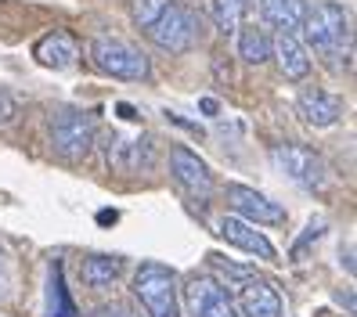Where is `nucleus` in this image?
I'll use <instances>...</instances> for the list:
<instances>
[{"instance_id": "obj_1", "label": "nucleus", "mask_w": 357, "mask_h": 317, "mask_svg": "<svg viewBox=\"0 0 357 317\" xmlns=\"http://www.w3.org/2000/svg\"><path fill=\"white\" fill-rule=\"evenodd\" d=\"M300 33L307 40L310 51H318L321 58H347L354 51V29H350V15L340 4H314L307 8Z\"/></svg>"}, {"instance_id": "obj_2", "label": "nucleus", "mask_w": 357, "mask_h": 317, "mask_svg": "<svg viewBox=\"0 0 357 317\" xmlns=\"http://www.w3.org/2000/svg\"><path fill=\"white\" fill-rule=\"evenodd\" d=\"M149 36H152L155 47L170 51V54H184V51H192L202 40V15L192 11L188 4L166 0L162 11L155 15V22L149 26Z\"/></svg>"}, {"instance_id": "obj_3", "label": "nucleus", "mask_w": 357, "mask_h": 317, "mask_svg": "<svg viewBox=\"0 0 357 317\" xmlns=\"http://www.w3.org/2000/svg\"><path fill=\"white\" fill-rule=\"evenodd\" d=\"M47 130H51L54 155H61L66 162H79V159H87V152L94 148L98 119H94V112H83V109H58L51 116Z\"/></svg>"}, {"instance_id": "obj_4", "label": "nucleus", "mask_w": 357, "mask_h": 317, "mask_svg": "<svg viewBox=\"0 0 357 317\" xmlns=\"http://www.w3.org/2000/svg\"><path fill=\"white\" fill-rule=\"evenodd\" d=\"M134 295L149 317H181L177 307V278L162 263H141L134 274Z\"/></svg>"}, {"instance_id": "obj_5", "label": "nucleus", "mask_w": 357, "mask_h": 317, "mask_svg": "<svg viewBox=\"0 0 357 317\" xmlns=\"http://www.w3.org/2000/svg\"><path fill=\"white\" fill-rule=\"evenodd\" d=\"M91 58L101 72H109L116 79H149V72H152L149 58L119 36H94L91 40Z\"/></svg>"}, {"instance_id": "obj_6", "label": "nucleus", "mask_w": 357, "mask_h": 317, "mask_svg": "<svg viewBox=\"0 0 357 317\" xmlns=\"http://www.w3.org/2000/svg\"><path fill=\"white\" fill-rule=\"evenodd\" d=\"M271 159H275V166L289 180H296L300 187H310V192L314 187H325V180H328L325 159L303 144H275L271 148Z\"/></svg>"}, {"instance_id": "obj_7", "label": "nucleus", "mask_w": 357, "mask_h": 317, "mask_svg": "<svg viewBox=\"0 0 357 317\" xmlns=\"http://www.w3.org/2000/svg\"><path fill=\"white\" fill-rule=\"evenodd\" d=\"M105 162L109 170L116 173H141V170H152L155 152H152V137L149 134H109L105 137Z\"/></svg>"}, {"instance_id": "obj_8", "label": "nucleus", "mask_w": 357, "mask_h": 317, "mask_svg": "<svg viewBox=\"0 0 357 317\" xmlns=\"http://www.w3.org/2000/svg\"><path fill=\"white\" fill-rule=\"evenodd\" d=\"M170 170H174V180L192 199L209 202V195H213V173H209V166L192 152V148H184V144L170 148Z\"/></svg>"}, {"instance_id": "obj_9", "label": "nucleus", "mask_w": 357, "mask_h": 317, "mask_svg": "<svg viewBox=\"0 0 357 317\" xmlns=\"http://www.w3.org/2000/svg\"><path fill=\"white\" fill-rule=\"evenodd\" d=\"M184 307L192 317H238L231 295L209 278H192L184 285Z\"/></svg>"}, {"instance_id": "obj_10", "label": "nucleus", "mask_w": 357, "mask_h": 317, "mask_svg": "<svg viewBox=\"0 0 357 317\" xmlns=\"http://www.w3.org/2000/svg\"><path fill=\"white\" fill-rule=\"evenodd\" d=\"M227 202L235 213H242V220L249 224H285V209L278 202H271L267 195H260L257 187L245 184H227Z\"/></svg>"}, {"instance_id": "obj_11", "label": "nucleus", "mask_w": 357, "mask_h": 317, "mask_svg": "<svg viewBox=\"0 0 357 317\" xmlns=\"http://www.w3.org/2000/svg\"><path fill=\"white\" fill-rule=\"evenodd\" d=\"M238 303H242V314L245 317H285V307H282V295L278 288L271 285L267 278H249L238 285Z\"/></svg>"}, {"instance_id": "obj_12", "label": "nucleus", "mask_w": 357, "mask_h": 317, "mask_svg": "<svg viewBox=\"0 0 357 317\" xmlns=\"http://www.w3.org/2000/svg\"><path fill=\"white\" fill-rule=\"evenodd\" d=\"M217 231H220L224 242L238 245V249H245V252H253V256H260V260H278L275 245H271V242L260 235V231L249 224V220H242V217H224Z\"/></svg>"}, {"instance_id": "obj_13", "label": "nucleus", "mask_w": 357, "mask_h": 317, "mask_svg": "<svg viewBox=\"0 0 357 317\" xmlns=\"http://www.w3.org/2000/svg\"><path fill=\"white\" fill-rule=\"evenodd\" d=\"M33 58H36V61H40V65H44V69H54V72H61V69L76 65V58H79V47H76V40H73L69 33L54 29V33H47V36H40V40H36V47H33Z\"/></svg>"}, {"instance_id": "obj_14", "label": "nucleus", "mask_w": 357, "mask_h": 317, "mask_svg": "<svg viewBox=\"0 0 357 317\" xmlns=\"http://www.w3.org/2000/svg\"><path fill=\"white\" fill-rule=\"evenodd\" d=\"M271 54L278 58L285 79H292V83L307 79V72H310V54H307L303 40H300L296 33H278V40H271Z\"/></svg>"}, {"instance_id": "obj_15", "label": "nucleus", "mask_w": 357, "mask_h": 317, "mask_svg": "<svg viewBox=\"0 0 357 317\" xmlns=\"http://www.w3.org/2000/svg\"><path fill=\"white\" fill-rule=\"evenodd\" d=\"M296 109H300L307 126H332V123L343 119V101L335 94H328V91H321V87L303 91L300 101H296Z\"/></svg>"}, {"instance_id": "obj_16", "label": "nucleus", "mask_w": 357, "mask_h": 317, "mask_svg": "<svg viewBox=\"0 0 357 317\" xmlns=\"http://www.w3.org/2000/svg\"><path fill=\"white\" fill-rule=\"evenodd\" d=\"M307 15V0H260V18L278 33H300Z\"/></svg>"}, {"instance_id": "obj_17", "label": "nucleus", "mask_w": 357, "mask_h": 317, "mask_svg": "<svg viewBox=\"0 0 357 317\" xmlns=\"http://www.w3.org/2000/svg\"><path fill=\"white\" fill-rule=\"evenodd\" d=\"M123 256H105V252H94V256L83 260L79 267V278L83 285H91V288H105V285H112L119 274H123Z\"/></svg>"}, {"instance_id": "obj_18", "label": "nucleus", "mask_w": 357, "mask_h": 317, "mask_svg": "<svg viewBox=\"0 0 357 317\" xmlns=\"http://www.w3.org/2000/svg\"><path fill=\"white\" fill-rule=\"evenodd\" d=\"M47 317H79L69 285H66V274H61V263H51V281H47Z\"/></svg>"}, {"instance_id": "obj_19", "label": "nucleus", "mask_w": 357, "mask_h": 317, "mask_svg": "<svg viewBox=\"0 0 357 317\" xmlns=\"http://www.w3.org/2000/svg\"><path fill=\"white\" fill-rule=\"evenodd\" d=\"M238 54L249 61V65H264L271 58V36L264 26H245L238 33Z\"/></svg>"}, {"instance_id": "obj_20", "label": "nucleus", "mask_w": 357, "mask_h": 317, "mask_svg": "<svg viewBox=\"0 0 357 317\" xmlns=\"http://www.w3.org/2000/svg\"><path fill=\"white\" fill-rule=\"evenodd\" d=\"M249 4H253V0H213V4H209V11H213L217 29H220V33H235V29L242 26Z\"/></svg>"}, {"instance_id": "obj_21", "label": "nucleus", "mask_w": 357, "mask_h": 317, "mask_svg": "<svg viewBox=\"0 0 357 317\" xmlns=\"http://www.w3.org/2000/svg\"><path fill=\"white\" fill-rule=\"evenodd\" d=\"M162 4H166V0H134V18H137V26L149 29V26L155 22V15L162 11Z\"/></svg>"}, {"instance_id": "obj_22", "label": "nucleus", "mask_w": 357, "mask_h": 317, "mask_svg": "<svg viewBox=\"0 0 357 317\" xmlns=\"http://www.w3.org/2000/svg\"><path fill=\"white\" fill-rule=\"evenodd\" d=\"M321 235H325V224H321V220H314V224H310V227L303 231V238H300L296 245H292V260H303L307 245H310V242H318Z\"/></svg>"}, {"instance_id": "obj_23", "label": "nucleus", "mask_w": 357, "mask_h": 317, "mask_svg": "<svg viewBox=\"0 0 357 317\" xmlns=\"http://www.w3.org/2000/svg\"><path fill=\"white\" fill-rule=\"evenodd\" d=\"M8 292H11V260H8L4 245H0V303L8 300Z\"/></svg>"}, {"instance_id": "obj_24", "label": "nucleus", "mask_w": 357, "mask_h": 317, "mask_svg": "<svg viewBox=\"0 0 357 317\" xmlns=\"http://www.w3.org/2000/svg\"><path fill=\"white\" fill-rule=\"evenodd\" d=\"M91 317H137V314H130L127 303H105V307H98Z\"/></svg>"}, {"instance_id": "obj_25", "label": "nucleus", "mask_w": 357, "mask_h": 317, "mask_svg": "<svg viewBox=\"0 0 357 317\" xmlns=\"http://www.w3.org/2000/svg\"><path fill=\"white\" fill-rule=\"evenodd\" d=\"M11 116H15V98L0 87V123H8Z\"/></svg>"}, {"instance_id": "obj_26", "label": "nucleus", "mask_w": 357, "mask_h": 317, "mask_svg": "<svg viewBox=\"0 0 357 317\" xmlns=\"http://www.w3.org/2000/svg\"><path fill=\"white\" fill-rule=\"evenodd\" d=\"M119 119H127V123H137V109H134V105L130 101H116V109H112Z\"/></svg>"}, {"instance_id": "obj_27", "label": "nucleus", "mask_w": 357, "mask_h": 317, "mask_svg": "<svg viewBox=\"0 0 357 317\" xmlns=\"http://www.w3.org/2000/svg\"><path fill=\"white\" fill-rule=\"evenodd\" d=\"M199 112H202V116H209V119L220 116V101H217V98H202V101H199Z\"/></svg>"}, {"instance_id": "obj_28", "label": "nucleus", "mask_w": 357, "mask_h": 317, "mask_svg": "<svg viewBox=\"0 0 357 317\" xmlns=\"http://www.w3.org/2000/svg\"><path fill=\"white\" fill-rule=\"evenodd\" d=\"M116 220H119L116 209H101V213H98V224H101V227H109V224H116Z\"/></svg>"}]
</instances>
